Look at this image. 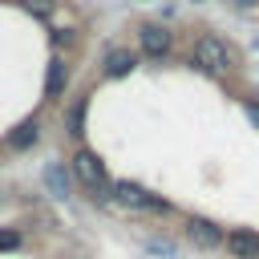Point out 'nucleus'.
<instances>
[{"mask_svg":"<svg viewBox=\"0 0 259 259\" xmlns=\"http://www.w3.org/2000/svg\"><path fill=\"white\" fill-rule=\"evenodd\" d=\"M69 170H73V178L81 182V186H89V194L93 198H113V186H109V174H105V162L93 154V150H77L73 158H69Z\"/></svg>","mask_w":259,"mask_h":259,"instance_id":"f257e3e1","label":"nucleus"},{"mask_svg":"<svg viewBox=\"0 0 259 259\" xmlns=\"http://www.w3.org/2000/svg\"><path fill=\"white\" fill-rule=\"evenodd\" d=\"M190 65H198L202 73H227L231 65H235V53L227 49V40H219V36H198L194 40V49H190Z\"/></svg>","mask_w":259,"mask_h":259,"instance_id":"f03ea898","label":"nucleus"},{"mask_svg":"<svg viewBox=\"0 0 259 259\" xmlns=\"http://www.w3.org/2000/svg\"><path fill=\"white\" fill-rule=\"evenodd\" d=\"M113 198H117V202H125V206H134V210H154V214H166V210H170V202H166V198L150 194L146 186H138V182H130V178L113 182Z\"/></svg>","mask_w":259,"mask_h":259,"instance_id":"7ed1b4c3","label":"nucleus"},{"mask_svg":"<svg viewBox=\"0 0 259 259\" xmlns=\"http://www.w3.org/2000/svg\"><path fill=\"white\" fill-rule=\"evenodd\" d=\"M170 45H174V36H170L162 24H142V28H138V49H142L146 57L162 61V57L170 53Z\"/></svg>","mask_w":259,"mask_h":259,"instance_id":"20e7f679","label":"nucleus"},{"mask_svg":"<svg viewBox=\"0 0 259 259\" xmlns=\"http://www.w3.org/2000/svg\"><path fill=\"white\" fill-rule=\"evenodd\" d=\"M186 239L198 247V251H214V247H223V227L219 223H210V219H190L186 223Z\"/></svg>","mask_w":259,"mask_h":259,"instance_id":"39448f33","label":"nucleus"},{"mask_svg":"<svg viewBox=\"0 0 259 259\" xmlns=\"http://www.w3.org/2000/svg\"><path fill=\"white\" fill-rule=\"evenodd\" d=\"M223 247H227L231 259H259V231H251V227H235V231L223 239Z\"/></svg>","mask_w":259,"mask_h":259,"instance_id":"423d86ee","label":"nucleus"},{"mask_svg":"<svg viewBox=\"0 0 259 259\" xmlns=\"http://www.w3.org/2000/svg\"><path fill=\"white\" fill-rule=\"evenodd\" d=\"M138 69V53L130 49H109L105 53V77H130Z\"/></svg>","mask_w":259,"mask_h":259,"instance_id":"0eeeda50","label":"nucleus"},{"mask_svg":"<svg viewBox=\"0 0 259 259\" xmlns=\"http://www.w3.org/2000/svg\"><path fill=\"white\" fill-rule=\"evenodd\" d=\"M65 85H69V65H65L61 57H53V61H49V73H45V97L57 101V97L65 93Z\"/></svg>","mask_w":259,"mask_h":259,"instance_id":"6e6552de","label":"nucleus"},{"mask_svg":"<svg viewBox=\"0 0 259 259\" xmlns=\"http://www.w3.org/2000/svg\"><path fill=\"white\" fill-rule=\"evenodd\" d=\"M36 138H40V125H36V121H20V125L8 134V146H12V150H28V146H36Z\"/></svg>","mask_w":259,"mask_h":259,"instance_id":"1a4fd4ad","label":"nucleus"},{"mask_svg":"<svg viewBox=\"0 0 259 259\" xmlns=\"http://www.w3.org/2000/svg\"><path fill=\"white\" fill-rule=\"evenodd\" d=\"M45 186H49V194L53 198H69V174H65V166H49L45 170Z\"/></svg>","mask_w":259,"mask_h":259,"instance_id":"9d476101","label":"nucleus"},{"mask_svg":"<svg viewBox=\"0 0 259 259\" xmlns=\"http://www.w3.org/2000/svg\"><path fill=\"white\" fill-rule=\"evenodd\" d=\"M85 97H77L73 105H69V113H65V134H73V138H81L85 130Z\"/></svg>","mask_w":259,"mask_h":259,"instance_id":"9b49d317","label":"nucleus"},{"mask_svg":"<svg viewBox=\"0 0 259 259\" xmlns=\"http://www.w3.org/2000/svg\"><path fill=\"white\" fill-rule=\"evenodd\" d=\"M24 8H28L32 16H53V8H57V0H24Z\"/></svg>","mask_w":259,"mask_h":259,"instance_id":"f8f14e48","label":"nucleus"},{"mask_svg":"<svg viewBox=\"0 0 259 259\" xmlns=\"http://www.w3.org/2000/svg\"><path fill=\"white\" fill-rule=\"evenodd\" d=\"M16 247H20V231H12V227L0 231V251H16Z\"/></svg>","mask_w":259,"mask_h":259,"instance_id":"ddd939ff","label":"nucleus"},{"mask_svg":"<svg viewBox=\"0 0 259 259\" xmlns=\"http://www.w3.org/2000/svg\"><path fill=\"white\" fill-rule=\"evenodd\" d=\"M247 117H251V121L259 125V105H247Z\"/></svg>","mask_w":259,"mask_h":259,"instance_id":"4468645a","label":"nucleus"}]
</instances>
